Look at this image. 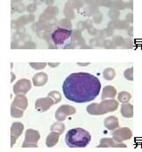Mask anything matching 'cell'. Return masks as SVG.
Listing matches in <instances>:
<instances>
[{
	"label": "cell",
	"instance_id": "6da1fadb",
	"mask_svg": "<svg viewBox=\"0 0 142 152\" xmlns=\"http://www.w3.org/2000/svg\"><path fill=\"white\" fill-rule=\"evenodd\" d=\"M63 94L69 100L86 103L95 100L101 92L99 79L89 73H73L63 82Z\"/></svg>",
	"mask_w": 142,
	"mask_h": 152
},
{
	"label": "cell",
	"instance_id": "7a4b0ae2",
	"mask_svg": "<svg viewBox=\"0 0 142 152\" xmlns=\"http://www.w3.org/2000/svg\"><path fill=\"white\" fill-rule=\"evenodd\" d=\"M50 46L57 49H67L70 48L74 38L72 31L62 26L52 27L48 37Z\"/></svg>",
	"mask_w": 142,
	"mask_h": 152
},
{
	"label": "cell",
	"instance_id": "3957f363",
	"mask_svg": "<svg viewBox=\"0 0 142 152\" xmlns=\"http://www.w3.org/2000/svg\"><path fill=\"white\" fill-rule=\"evenodd\" d=\"M65 142L70 148H85L90 142V135L83 128H73L66 134Z\"/></svg>",
	"mask_w": 142,
	"mask_h": 152
}]
</instances>
